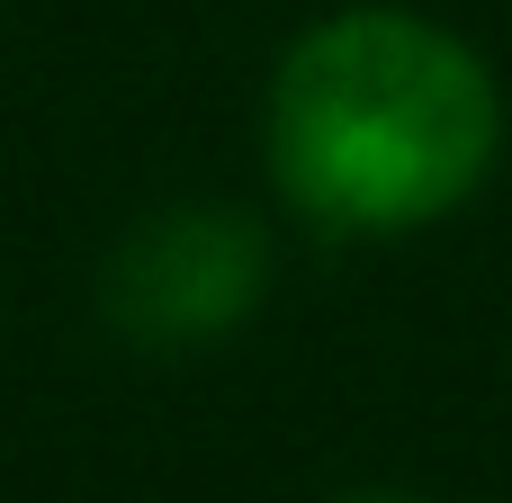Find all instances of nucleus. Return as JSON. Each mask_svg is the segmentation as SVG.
<instances>
[{
	"label": "nucleus",
	"mask_w": 512,
	"mask_h": 503,
	"mask_svg": "<svg viewBox=\"0 0 512 503\" xmlns=\"http://www.w3.org/2000/svg\"><path fill=\"white\" fill-rule=\"evenodd\" d=\"M279 189L342 234H405L450 216L495 162L486 63L396 9H351L315 27L270 90Z\"/></svg>",
	"instance_id": "obj_1"
},
{
	"label": "nucleus",
	"mask_w": 512,
	"mask_h": 503,
	"mask_svg": "<svg viewBox=\"0 0 512 503\" xmlns=\"http://www.w3.org/2000/svg\"><path fill=\"white\" fill-rule=\"evenodd\" d=\"M261 279H270V252L234 207H171V216H144L117 243V261L99 279V306L126 342L180 351V342H207V333L243 324Z\"/></svg>",
	"instance_id": "obj_2"
},
{
	"label": "nucleus",
	"mask_w": 512,
	"mask_h": 503,
	"mask_svg": "<svg viewBox=\"0 0 512 503\" xmlns=\"http://www.w3.org/2000/svg\"><path fill=\"white\" fill-rule=\"evenodd\" d=\"M342 503H414V495H342Z\"/></svg>",
	"instance_id": "obj_3"
}]
</instances>
